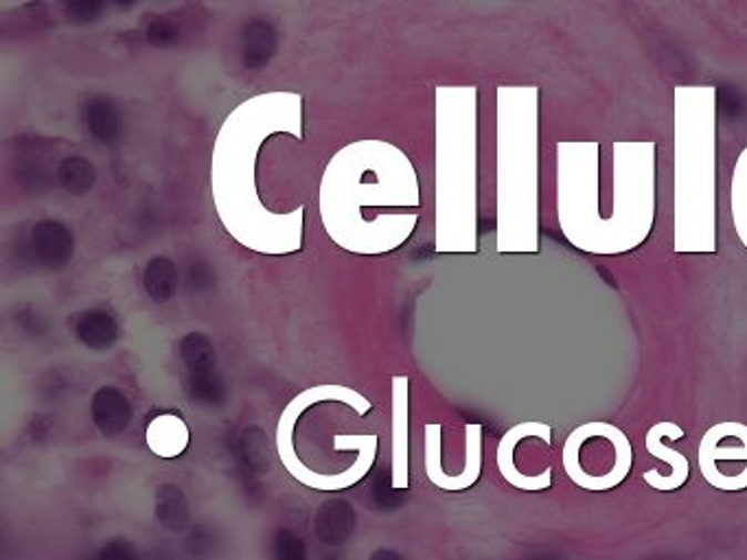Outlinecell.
Wrapping results in <instances>:
<instances>
[{
	"mask_svg": "<svg viewBox=\"0 0 747 560\" xmlns=\"http://www.w3.org/2000/svg\"><path fill=\"white\" fill-rule=\"evenodd\" d=\"M275 134L305 138L300 94H255L231 110L211 154V197L224 230L239 246L257 255L285 257L303 250L305 206L275 212L259 197L257 158Z\"/></svg>",
	"mask_w": 747,
	"mask_h": 560,
	"instance_id": "1",
	"label": "cell"
},
{
	"mask_svg": "<svg viewBox=\"0 0 747 560\" xmlns=\"http://www.w3.org/2000/svg\"><path fill=\"white\" fill-rule=\"evenodd\" d=\"M421 185L408 154L388 141H356L327 163L318 208L327 237L345 252L399 250L419 224Z\"/></svg>",
	"mask_w": 747,
	"mask_h": 560,
	"instance_id": "2",
	"label": "cell"
},
{
	"mask_svg": "<svg viewBox=\"0 0 747 560\" xmlns=\"http://www.w3.org/2000/svg\"><path fill=\"white\" fill-rule=\"evenodd\" d=\"M673 252H717V86L673 89Z\"/></svg>",
	"mask_w": 747,
	"mask_h": 560,
	"instance_id": "3",
	"label": "cell"
},
{
	"mask_svg": "<svg viewBox=\"0 0 747 560\" xmlns=\"http://www.w3.org/2000/svg\"><path fill=\"white\" fill-rule=\"evenodd\" d=\"M495 250L538 255L540 241V89L495 91Z\"/></svg>",
	"mask_w": 747,
	"mask_h": 560,
	"instance_id": "4",
	"label": "cell"
},
{
	"mask_svg": "<svg viewBox=\"0 0 747 560\" xmlns=\"http://www.w3.org/2000/svg\"><path fill=\"white\" fill-rule=\"evenodd\" d=\"M437 221L439 255L478 252V89L437 86Z\"/></svg>",
	"mask_w": 747,
	"mask_h": 560,
	"instance_id": "5",
	"label": "cell"
},
{
	"mask_svg": "<svg viewBox=\"0 0 747 560\" xmlns=\"http://www.w3.org/2000/svg\"><path fill=\"white\" fill-rule=\"evenodd\" d=\"M557 219L572 248L610 257V228L601 212L598 141L557 143Z\"/></svg>",
	"mask_w": 747,
	"mask_h": 560,
	"instance_id": "6",
	"label": "cell"
},
{
	"mask_svg": "<svg viewBox=\"0 0 747 560\" xmlns=\"http://www.w3.org/2000/svg\"><path fill=\"white\" fill-rule=\"evenodd\" d=\"M612 169V232L616 255L641 248L655 221V141H616Z\"/></svg>",
	"mask_w": 747,
	"mask_h": 560,
	"instance_id": "7",
	"label": "cell"
},
{
	"mask_svg": "<svg viewBox=\"0 0 747 560\" xmlns=\"http://www.w3.org/2000/svg\"><path fill=\"white\" fill-rule=\"evenodd\" d=\"M561 463L579 488L603 492L627 479L634 452L623 429L605 421H590L565 438Z\"/></svg>",
	"mask_w": 747,
	"mask_h": 560,
	"instance_id": "8",
	"label": "cell"
},
{
	"mask_svg": "<svg viewBox=\"0 0 747 560\" xmlns=\"http://www.w3.org/2000/svg\"><path fill=\"white\" fill-rule=\"evenodd\" d=\"M747 463V425L724 421L713 425L699 443V470L713 486L719 463Z\"/></svg>",
	"mask_w": 747,
	"mask_h": 560,
	"instance_id": "9",
	"label": "cell"
},
{
	"mask_svg": "<svg viewBox=\"0 0 747 560\" xmlns=\"http://www.w3.org/2000/svg\"><path fill=\"white\" fill-rule=\"evenodd\" d=\"M664 438H671V440H682L684 438V429L673 423V421H662V423H655L654 427L649 429L647 438H645V445H647V452L657 458V460H664L668 465V473H662L657 468H652L645 473V481L655 488V490H662V492H671V490H677L686 479H688V460L668 449L664 445Z\"/></svg>",
	"mask_w": 747,
	"mask_h": 560,
	"instance_id": "10",
	"label": "cell"
},
{
	"mask_svg": "<svg viewBox=\"0 0 747 560\" xmlns=\"http://www.w3.org/2000/svg\"><path fill=\"white\" fill-rule=\"evenodd\" d=\"M408 376H392V488L410 486V427H408Z\"/></svg>",
	"mask_w": 747,
	"mask_h": 560,
	"instance_id": "11",
	"label": "cell"
},
{
	"mask_svg": "<svg viewBox=\"0 0 747 560\" xmlns=\"http://www.w3.org/2000/svg\"><path fill=\"white\" fill-rule=\"evenodd\" d=\"M145 440H147V447L154 456H158L163 460H172V458H178L187 452L191 432H188L187 423L181 416L161 414L147 425Z\"/></svg>",
	"mask_w": 747,
	"mask_h": 560,
	"instance_id": "12",
	"label": "cell"
},
{
	"mask_svg": "<svg viewBox=\"0 0 747 560\" xmlns=\"http://www.w3.org/2000/svg\"><path fill=\"white\" fill-rule=\"evenodd\" d=\"M482 473V425L468 423L465 425V467L461 475H446L437 488L448 492H461L471 488Z\"/></svg>",
	"mask_w": 747,
	"mask_h": 560,
	"instance_id": "13",
	"label": "cell"
},
{
	"mask_svg": "<svg viewBox=\"0 0 747 560\" xmlns=\"http://www.w3.org/2000/svg\"><path fill=\"white\" fill-rule=\"evenodd\" d=\"M730 210L737 237L741 246L747 250V147L739 154L735 172H733V185H730Z\"/></svg>",
	"mask_w": 747,
	"mask_h": 560,
	"instance_id": "14",
	"label": "cell"
}]
</instances>
